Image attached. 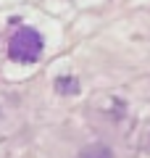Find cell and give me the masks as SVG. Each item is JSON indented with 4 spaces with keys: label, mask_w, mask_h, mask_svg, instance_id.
<instances>
[{
    "label": "cell",
    "mask_w": 150,
    "mask_h": 158,
    "mask_svg": "<svg viewBox=\"0 0 150 158\" xmlns=\"http://www.w3.org/2000/svg\"><path fill=\"white\" fill-rule=\"evenodd\" d=\"M8 53H11L13 61H21V63L37 61L40 53H42V37H40V32H34V29H29V27L19 29V32L11 37Z\"/></svg>",
    "instance_id": "1"
}]
</instances>
